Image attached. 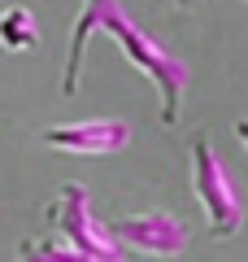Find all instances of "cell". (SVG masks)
<instances>
[{
  "label": "cell",
  "instance_id": "7a4b0ae2",
  "mask_svg": "<svg viewBox=\"0 0 248 262\" xmlns=\"http://www.w3.org/2000/svg\"><path fill=\"white\" fill-rule=\"evenodd\" d=\"M187 179H192V192L205 210V223H209L213 241H231V236L244 227V206H239L235 179H231L227 162L218 158L209 136H196L192 149H187Z\"/></svg>",
  "mask_w": 248,
  "mask_h": 262
},
{
  "label": "cell",
  "instance_id": "6da1fadb",
  "mask_svg": "<svg viewBox=\"0 0 248 262\" xmlns=\"http://www.w3.org/2000/svg\"><path fill=\"white\" fill-rule=\"evenodd\" d=\"M96 31H105V35L127 53V61L157 88V101H161L157 118H161V127H175V122L183 118V96H187V83H192V66L179 61L170 48H161L148 31H139L118 0H83L79 18H74V27H70V44H65L61 96H74V92H79L83 53H87V39H92Z\"/></svg>",
  "mask_w": 248,
  "mask_h": 262
},
{
  "label": "cell",
  "instance_id": "52a82bcc",
  "mask_svg": "<svg viewBox=\"0 0 248 262\" xmlns=\"http://www.w3.org/2000/svg\"><path fill=\"white\" fill-rule=\"evenodd\" d=\"M39 245H44L48 262H127V258H92V253H79L70 245H61V241H39Z\"/></svg>",
  "mask_w": 248,
  "mask_h": 262
},
{
  "label": "cell",
  "instance_id": "3957f363",
  "mask_svg": "<svg viewBox=\"0 0 248 262\" xmlns=\"http://www.w3.org/2000/svg\"><path fill=\"white\" fill-rule=\"evenodd\" d=\"M44 219H48V227L61 236V245H70V249L92 253V258H122V249L109 241L105 223L92 214V192L83 184H61V192H57V201L44 210Z\"/></svg>",
  "mask_w": 248,
  "mask_h": 262
},
{
  "label": "cell",
  "instance_id": "277c9868",
  "mask_svg": "<svg viewBox=\"0 0 248 262\" xmlns=\"http://www.w3.org/2000/svg\"><path fill=\"white\" fill-rule=\"evenodd\" d=\"M105 232L118 249H135V253H148V258H179L192 245L187 223L170 210H139V214L113 219V223H105Z\"/></svg>",
  "mask_w": 248,
  "mask_h": 262
},
{
  "label": "cell",
  "instance_id": "ba28073f",
  "mask_svg": "<svg viewBox=\"0 0 248 262\" xmlns=\"http://www.w3.org/2000/svg\"><path fill=\"white\" fill-rule=\"evenodd\" d=\"M18 262H48V253H44L39 241H22L18 245Z\"/></svg>",
  "mask_w": 248,
  "mask_h": 262
},
{
  "label": "cell",
  "instance_id": "5b68a950",
  "mask_svg": "<svg viewBox=\"0 0 248 262\" xmlns=\"http://www.w3.org/2000/svg\"><path fill=\"white\" fill-rule=\"evenodd\" d=\"M39 140L57 153H74V158H105L131 144V127L122 118H83V122H57L44 127Z\"/></svg>",
  "mask_w": 248,
  "mask_h": 262
},
{
  "label": "cell",
  "instance_id": "9c48e42d",
  "mask_svg": "<svg viewBox=\"0 0 248 262\" xmlns=\"http://www.w3.org/2000/svg\"><path fill=\"white\" fill-rule=\"evenodd\" d=\"M235 136H239V144L248 149V118H239V122H235Z\"/></svg>",
  "mask_w": 248,
  "mask_h": 262
},
{
  "label": "cell",
  "instance_id": "30bf717a",
  "mask_svg": "<svg viewBox=\"0 0 248 262\" xmlns=\"http://www.w3.org/2000/svg\"><path fill=\"white\" fill-rule=\"evenodd\" d=\"M175 9H192V5H201V0H170Z\"/></svg>",
  "mask_w": 248,
  "mask_h": 262
},
{
  "label": "cell",
  "instance_id": "8992f818",
  "mask_svg": "<svg viewBox=\"0 0 248 262\" xmlns=\"http://www.w3.org/2000/svg\"><path fill=\"white\" fill-rule=\"evenodd\" d=\"M39 44V22L27 5H9V9L0 13V48H9V53H31Z\"/></svg>",
  "mask_w": 248,
  "mask_h": 262
}]
</instances>
